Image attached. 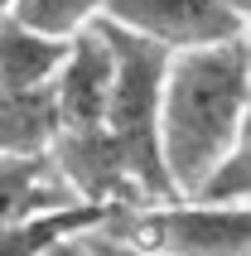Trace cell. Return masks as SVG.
I'll use <instances>...</instances> for the list:
<instances>
[{
  "label": "cell",
  "mask_w": 251,
  "mask_h": 256,
  "mask_svg": "<svg viewBox=\"0 0 251 256\" xmlns=\"http://www.w3.org/2000/svg\"><path fill=\"white\" fill-rule=\"evenodd\" d=\"M72 188L58 179L48 150L44 155H0V228H20L44 213L72 208Z\"/></svg>",
  "instance_id": "8992f818"
},
{
  "label": "cell",
  "mask_w": 251,
  "mask_h": 256,
  "mask_svg": "<svg viewBox=\"0 0 251 256\" xmlns=\"http://www.w3.org/2000/svg\"><path fill=\"white\" fill-rule=\"evenodd\" d=\"M44 256H92V252H87V246H82V237L72 232V237H58V242L48 246Z\"/></svg>",
  "instance_id": "7c38bea8"
},
{
  "label": "cell",
  "mask_w": 251,
  "mask_h": 256,
  "mask_svg": "<svg viewBox=\"0 0 251 256\" xmlns=\"http://www.w3.org/2000/svg\"><path fill=\"white\" fill-rule=\"evenodd\" d=\"M5 14L20 20L24 29H34V34H44V39L68 44L102 20V0H10Z\"/></svg>",
  "instance_id": "9c48e42d"
},
{
  "label": "cell",
  "mask_w": 251,
  "mask_h": 256,
  "mask_svg": "<svg viewBox=\"0 0 251 256\" xmlns=\"http://www.w3.org/2000/svg\"><path fill=\"white\" fill-rule=\"evenodd\" d=\"M97 232L150 256H251L246 203H198L174 194L160 203L112 208Z\"/></svg>",
  "instance_id": "3957f363"
},
{
  "label": "cell",
  "mask_w": 251,
  "mask_h": 256,
  "mask_svg": "<svg viewBox=\"0 0 251 256\" xmlns=\"http://www.w3.org/2000/svg\"><path fill=\"white\" fill-rule=\"evenodd\" d=\"M82 237V246L92 256H150V252H136V246H126V242H116V237H102L97 228H87V232H78Z\"/></svg>",
  "instance_id": "8fae6325"
},
{
  "label": "cell",
  "mask_w": 251,
  "mask_h": 256,
  "mask_svg": "<svg viewBox=\"0 0 251 256\" xmlns=\"http://www.w3.org/2000/svg\"><path fill=\"white\" fill-rule=\"evenodd\" d=\"M106 92H112V39H106V24L97 20L78 39H68L63 63L48 78L54 136H92V130H102Z\"/></svg>",
  "instance_id": "5b68a950"
},
{
  "label": "cell",
  "mask_w": 251,
  "mask_h": 256,
  "mask_svg": "<svg viewBox=\"0 0 251 256\" xmlns=\"http://www.w3.org/2000/svg\"><path fill=\"white\" fill-rule=\"evenodd\" d=\"M48 140H54L48 87H29V92L0 87V155H44Z\"/></svg>",
  "instance_id": "ba28073f"
},
{
  "label": "cell",
  "mask_w": 251,
  "mask_h": 256,
  "mask_svg": "<svg viewBox=\"0 0 251 256\" xmlns=\"http://www.w3.org/2000/svg\"><path fill=\"white\" fill-rule=\"evenodd\" d=\"M0 10H10V0H0Z\"/></svg>",
  "instance_id": "4fadbf2b"
},
{
  "label": "cell",
  "mask_w": 251,
  "mask_h": 256,
  "mask_svg": "<svg viewBox=\"0 0 251 256\" xmlns=\"http://www.w3.org/2000/svg\"><path fill=\"white\" fill-rule=\"evenodd\" d=\"M102 20L164 54H188L208 44L246 34V14L227 10L222 0H102Z\"/></svg>",
  "instance_id": "277c9868"
},
{
  "label": "cell",
  "mask_w": 251,
  "mask_h": 256,
  "mask_svg": "<svg viewBox=\"0 0 251 256\" xmlns=\"http://www.w3.org/2000/svg\"><path fill=\"white\" fill-rule=\"evenodd\" d=\"M251 116V39L169 54L160 82V160L174 194H194L198 179L246 136Z\"/></svg>",
  "instance_id": "6da1fadb"
},
{
  "label": "cell",
  "mask_w": 251,
  "mask_h": 256,
  "mask_svg": "<svg viewBox=\"0 0 251 256\" xmlns=\"http://www.w3.org/2000/svg\"><path fill=\"white\" fill-rule=\"evenodd\" d=\"M251 194V136H242L232 150H227L218 164H212L203 179H198L194 194H179V198H198V203H246Z\"/></svg>",
  "instance_id": "30bf717a"
},
{
  "label": "cell",
  "mask_w": 251,
  "mask_h": 256,
  "mask_svg": "<svg viewBox=\"0 0 251 256\" xmlns=\"http://www.w3.org/2000/svg\"><path fill=\"white\" fill-rule=\"evenodd\" d=\"M106 39H112V92H106L102 136L112 140L140 203L174 198L164 179V160H160V82H164L169 54L116 24H106Z\"/></svg>",
  "instance_id": "7a4b0ae2"
},
{
  "label": "cell",
  "mask_w": 251,
  "mask_h": 256,
  "mask_svg": "<svg viewBox=\"0 0 251 256\" xmlns=\"http://www.w3.org/2000/svg\"><path fill=\"white\" fill-rule=\"evenodd\" d=\"M68 44L44 39L34 29H24L20 20L0 10V87L5 92H29V87H48V78L63 63Z\"/></svg>",
  "instance_id": "52a82bcc"
}]
</instances>
